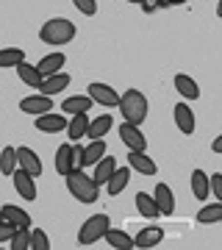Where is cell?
I'll use <instances>...</instances> for the list:
<instances>
[{
    "instance_id": "6da1fadb",
    "label": "cell",
    "mask_w": 222,
    "mask_h": 250,
    "mask_svg": "<svg viewBox=\"0 0 222 250\" xmlns=\"http://www.w3.org/2000/svg\"><path fill=\"white\" fill-rule=\"evenodd\" d=\"M64 181H67V189H70V195L78 200V203H95L98 200V192L100 187L95 184V181L89 178L83 170H70L67 175H64Z\"/></svg>"
},
{
    "instance_id": "7a4b0ae2",
    "label": "cell",
    "mask_w": 222,
    "mask_h": 250,
    "mask_svg": "<svg viewBox=\"0 0 222 250\" xmlns=\"http://www.w3.org/2000/svg\"><path fill=\"white\" fill-rule=\"evenodd\" d=\"M39 39H42L44 45H67L75 39V22L67 17H53L47 20L39 31Z\"/></svg>"
},
{
    "instance_id": "3957f363",
    "label": "cell",
    "mask_w": 222,
    "mask_h": 250,
    "mask_svg": "<svg viewBox=\"0 0 222 250\" xmlns=\"http://www.w3.org/2000/svg\"><path fill=\"white\" fill-rule=\"evenodd\" d=\"M120 111H122L125 117V123H133V125H139L147 117V98H144L139 89H128L125 95H120Z\"/></svg>"
},
{
    "instance_id": "277c9868",
    "label": "cell",
    "mask_w": 222,
    "mask_h": 250,
    "mask_svg": "<svg viewBox=\"0 0 222 250\" xmlns=\"http://www.w3.org/2000/svg\"><path fill=\"white\" fill-rule=\"evenodd\" d=\"M108 217L106 214H95V217H89L86 223L81 225V231H78V245H95V242L103 239V233L108 231Z\"/></svg>"
},
{
    "instance_id": "5b68a950",
    "label": "cell",
    "mask_w": 222,
    "mask_h": 250,
    "mask_svg": "<svg viewBox=\"0 0 222 250\" xmlns=\"http://www.w3.org/2000/svg\"><path fill=\"white\" fill-rule=\"evenodd\" d=\"M89 98H92V103H100V106L106 108H114L117 103H120V95H117V89H111L108 83H100V81H95V83H89Z\"/></svg>"
},
{
    "instance_id": "8992f818",
    "label": "cell",
    "mask_w": 222,
    "mask_h": 250,
    "mask_svg": "<svg viewBox=\"0 0 222 250\" xmlns=\"http://www.w3.org/2000/svg\"><path fill=\"white\" fill-rule=\"evenodd\" d=\"M120 139L125 142L128 150H147V139H144V134L139 131V125H133V123L120 125Z\"/></svg>"
},
{
    "instance_id": "52a82bcc",
    "label": "cell",
    "mask_w": 222,
    "mask_h": 250,
    "mask_svg": "<svg viewBox=\"0 0 222 250\" xmlns=\"http://www.w3.org/2000/svg\"><path fill=\"white\" fill-rule=\"evenodd\" d=\"M64 128H67V117L61 114L44 111V114L36 117V131H42V134H61Z\"/></svg>"
},
{
    "instance_id": "ba28073f",
    "label": "cell",
    "mask_w": 222,
    "mask_h": 250,
    "mask_svg": "<svg viewBox=\"0 0 222 250\" xmlns=\"http://www.w3.org/2000/svg\"><path fill=\"white\" fill-rule=\"evenodd\" d=\"M14 189L22 200H36V184H34V175L25 170H14Z\"/></svg>"
},
{
    "instance_id": "9c48e42d",
    "label": "cell",
    "mask_w": 222,
    "mask_h": 250,
    "mask_svg": "<svg viewBox=\"0 0 222 250\" xmlns=\"http://www.w3.org/2000/svg\"><path fill=\"white\" fill-rule=\"evenodd\" d=\"M128 167L136 172H142V175H156V161L147 156L144 150H128Z\"/></svg>"
},
{
    "instance_id": "30bf717a",
    "label": "cell",
    "mask_w": 222,
    "mask_h": 250,
    "mask_svg": "<svg viewBox=\"0 0 222 250\" xmlns=\"http://www.w3.org/2000/svg\"><path fill=\"white\" fill-rule=\"evenodd\" d=\"M20 108L25 111V114H34V117H39V114H44V111H53V100L47 98V95H31V98H22V103H20Z\"/></svg>"
},
{
    "instance_id": "8fae6325",
    "label": "cell",
    "mask_w": 222,
    "mask_h": 250,
    "mask_svg": "<svg viewBox=\"0 0 222 250\" xmlns=\"http://www.w3.org/2000/svg\"><path fill=\"white\" fill-rule=\"evenodd\" d=\"M161 239H164V231H161L159 225H147V228H142V231L133 236V248H142V250L156 248Z\"/></svg>"
},
{
    "instance_id": "7c38bea8",
    "label": "cell",
    "mask_w": 222,
    "mask_h": 250,
    "mask_svg": "<svg viewBox=\"0 0 222 250\" xmlns=\"http://www.w3.org/2000/svg\"><path fill=\"white\" fill-rule=\"evenodd\" d=\"M17 164H20V170H25L31 172V175H42V161H39V156H36L31 147H17Z\"/></svg>"
},
{
    "instance_id": "4fadbf2b",
    "label": "cell",
    "mask_w": 222,
    "mask_h": 250,
    "mask_svg": "<svg viewBox=\"0 0 222 250\" xmlns=\"http://www.w3.org/2000/svg\"><path fill=\"white\" fill-rule=\"evenodd\" d=\"M172 111H175V125H178V131H181V134H186V136H189V134H195V111H192L186 103H178Z\"/></svg>"
},
{
    "instance_id": "5bb4252c",
    "label": "cell",
    "mask_w": 222,
    "mask_h": 250,
    "mask_svg": "<svg viewBox=\"0 0 222 250\" xmlns=\"http://www.w3.org/2000/svg\"><path fill=\"white\" fill-rule=\"evenodd\" d=\"M153 200H156V206H159V211L164 217H169L172 211H175V197H172V189H169L167 184H156V195H153Z\"/></svg>"
},
{
    "instance_id": "9a60e30c",
    "label": "cell",
    "mask_w": 222,
    "mask_h": 250,
    "mask_svg": "<svg viewBox=\"0 0 222 250\" xmlns=\"http://www.w3.org/2000/svg\"><path fill=\"white\" fill-rule=\"evenodd\" d=\"M70 75H67V72H56V75H47V78L42 81V86H39V89H42V95H47V98H53V95H59V92L61 89H67V86H70Z\"/></svg>"
},
{
    "instance_id": "2e32d148",
    "label": "cell",
    "mask_w": 222,
    "mask_h": 250,
    "mask_svg": "<svg viewBox=\"0 0 222 250\" xmlns=\"http://www.w3.org/2000/svg\"><path fill=\"white\" fill-rule=\"evenodd\" d=\"M70 170H75V150H72V145H61L56 150V172L64 178Z\"/></svg>"
},
{
    "instance_id": "e0dca14e",
    "label": "cell",
    "mask_w": 222,
    "mask_h": 250,
    "mask_svg": "<svg viewBox=\"0 0 222 250\" xmlns=\"http://www.w3.org/2000/svg\"><path fill=\"white\" fill-rule=\"evenodd\" d=\"M136 208H139V214H142L144 220H159L161 217L153 195H147V192H136Z\"/></svg>"
},
{
    "instance_id": "ac0fdd59",
    "label": "cell",
    "mask_w": 222,
    "mask_h": 250,
    "mask_svg": "<svg viewBox=\"0 0 222 250\" xmlns=\"http://www.w3.org/2000/svg\"><path fill=\"white\" fill-rule=\"evenodd\" d=\"M17 75H20V81L22 83H28L31 89H39L42 86V72L36 70V64H25V62H20L17 64Z\"/></svg>"
},
{
    "instance_id": "d6986e66",
    "label": "cell",
    "mask_w": 222,
    "mask_h": 250,
    "mask_svg": "<svg viewBox=\"0 0 222 250\" xmlns=\"http://www.w3.org/2000/svg\"><path fill=\"white\" fill-rule=\"evenodd\" d=\"M117 170V159L114 156H103V159L95 164V175H92V181L98 184V187H103L108 178H111V172Z\"/></svg>"
},
{
    "instance_id": "ffe728a7",
    "label": "cell",
    "mask_w": 222,
    "mask_h": 250,
    "mask_svg": "<svg viewBox=\"0 0 222 250\" xmlns=\"http://www.w3.org/2000/svg\"><path fill=\"white\" fill-rule=\"evenodd\" d=\"M64 64H67L64 53H50V56H44L42 62L36 64V70L42 72V78H47V75H56V72H61Z\"/></svg>"
},
{
    "instance_id": "44dd1931",
    "label": "cell",
    "mask_w": 222,
    "mask_h": 250,
    "mask_svg": "<svg viewBox=\"0 0 222 250\" xmlns=\"http://www.w3.org/2000/svg\"><path fill=\"white\" fill-rule=\"evenodd\" d=\"M111 125H114L111 114H100V117H95V120H89L86 136H92V139H103V136L111 131Z\"/></svg>"
},
{
    "instance_id": "7402d4cb",
    "label": "cell",
    "mask_w": 222,
    "mask_h": 250,
    "mask_svg": "<svg viewBox=\"0 0 222 250\" xmlns=\"http://www.w3.org/2000/svg\"><path fill=\"white\" fill-rule=\"evenodd\" d=\"M128 178H131V167H117L114 172H111V178L106 181V187H108V195L114 197L120 195L125 187H128Z\"/></svg>"
},
{
    "instance_id": "603a6c76",
    "label": "cell",
    "mask_w": 222,
    "mask_h": 250,
    "mask_svg": "<svg viewBox=\"0 0 222 250\" xmlns=\"http://www.w3.org/2000/svg\"><path fill=\"white\" fill-rule=\"evenodd\" d=\"M86 128H89V114L86 111H78V114H72V120L67 123V134H70V139H83L86 136Z\"/></svg>"
},
{
    "instance_id": "cb8c5ba5",
    "label": "cell",
    "mask_w": 222,
    "mask_h": 250,
    "mask_svg": "<svg viewBox=\"0 0 222 250\" xmlns=\"http://www.w3.org/2000/svg\"><path fill=\"white\" fill-rule=\"evenodd\" d=\"M0 214H3V220H9V223H14L17 228H28V225H31V217H28V211H22L20 206L6 203L3 208H0Z\"/></svg>"
},
{
    "instance_id": "d4e9b609",
    "label": "cell",
    "mask_w": 222,
    "mask_h": 250,
    "mask_svg": "<svg viewBox=\"0 0 222 250\" xmlns=\"http://www.w3.org/2000/svg\"><path fill=\"white\" fill-rule=\"evenodd\" d=\"M103 239H106L111 248H117V250H131V248H133V239H131V236H128L125 231H117V228H111V225H108V231L103 233Z\"/></svg>"
},
{
    "instance_id": "484cf974",
    "label": "cell",
    "mask_w": 222,
    "mask_h": 250,
    "mask_svg": "<svg viewBox=\"0 0 222 250\" xmlns=\"http://www.w3.org/2000/svg\"><path fill=\"white\" fill-rule=\"evenodd\" d=\"M175 89H178V95H183L186 100H197V98H200V86H197L189 75H175Z\"/></svg>"
},
{
    "instance_id": "4316f807",
    "label": "cell",
    "mask_w": 222,
    "mask_h": 250,
    "mask_svg": "<svg viewBox=\"0 0 222 250\" xmlns=\"http://www.w3.org/2000/svg\"><path fill=\"white\" fill-rule=\"evenodd\" d=\"M222 220V203L220 200H214V203L203 206L200 211H197V223L200 225H211V223H220Z\"/></svg>"
},
{
    "instance_id": "83f0119b",
    "label": "cell",
    "mask_w": 222,
    "mask_h": 250,
    "mask_svg": "<svg viewBox=\"0 0 222 250\" xmlns=\"http://www.w3.org/2000/svg\"><path fill=\"white\" fill-rule=\"evenodd\" d=\"M103 156H106V142H103V139H92V145H89V147H83V167L98 164Z\"/></svg>"
},
{
    "instance_id": "f1b7e54d",
    "label": "cell",
    "mask_w": 222,
    "mask_h": 250,
    "mask_svg": "<svg viewBox=\"0 0 222 250\" xmlns=\"http://www.w3.org/2000/svg\"><path fill=\"white\" fill-rule=\"evenodd\" d=\"M64 111H70V114H78V111H89L92 108V98L89 95H72L61 103Z\"/></svg>"
},
{
    "instance_id": "f546056e",
    "label": "cell",
    "mask_w": 222,
    "mask_h": 250,
    "mask_svg": "<svg viewBox=\"0 0 222 250\" xmlns=\"http://www.w3.org/2000/svg\"><path fill=\"white\" fill-rule=\"evenodd\" d=\"M192 195L197 200H205L208 197V175L203 170H195L192 172Z\"/></svg>"
},
{
    "instance_id": "4dcf8cb0",
    "label": "cell",
    "mask_w": 222,
    "mask_h": 250,
    "mask_svg": "<svg viewBox=\"0 0 222 250\" xmlns=\"http://www.w3.org/2000/svg\"><path fill=\"white\" fill-rule=\"evenodd\" d=\"M20 62H25V53L20 47H3L0 50V70L3 67H17Z\"/></svg>"
},
{
    "instance_id": "1f68e13d",
    "label": "cell",
    "mask_w": 222,
    "mask_h": 250,
    "mask_svg": "<svg viewBox=\"0 0 222 250\" xmlns=\"http://www.w3.org/2000/svg\"><path fill=\"white\" fill-rule=\"evenodd\" d=\"M14 170H17V147H3V153H0V172L11 175Z\"/></svg>"
},
{
    "instance_id": "d6a6232c",
    "label": "cell",
    "mask_w": 222,
    "mask_h": 250,
    "mask_svg": "<svg viewBox=\"0 0 222 250\" xmlns=\"http://www.w3.org/2000/svg\"><path fill=\"white\" fill-rule=\"evenodd\" d=\"M11 250H28L31 248V231L28 228H14V233H11Z\"/></svg>"
},
{
    "instance_id": "836d02e7",
    "label": "cell",
    "mask_w": 222,
    "mask_h": 250,
    "mask_svg": "<svg viewBox=\"0 0 222 250\" xmlns=\"http://www.w3.org/2000/svg\"><path fill=\"white\" fill-rule=\"evenodd\" d=\"M28 250H50V239H47V233L44 231H31V248Z\"/></svg>"
},
{
    "instance_id": "e575fe53",
    "label": "cell",
    "mask_w": 222,
    "mask_h": 250,
    "mask_svg": "<svg viewBox=\"0 0 222 250\" xmlns=\"http://www.w3.org/2000/svg\"><path fill=\"white\" fill-rule=\"evenodd\" d=\"M208 192H211L217 200H222V172H214V175H208Z\"/></svg>"
},
{
    "instance_id": "d590c367",
    "label": "cell",
    "mask_w": 222,
    "mask_h": 250,
    "mask_svg": "<svg viewBox=\"0 0 222 250\" xmlns=\"http://www.w3.org/2000/svg\"><path fill=\"white\" fill-rule=\"evenodd\" d=\"M75 3V9L81 11V14H86V17H92L95 11H98V0H72Z\"/></svg>"
},
{
    "instance_id": "8d00e7d4",
    "label": "cell",
    "mask_w": 222,
    "mask_h": 250,
    "mask_svg": "<svg viewBox=\"0 0 222 250\" xmlns=\"http://www.w3.org/2000/svg\"><path fill=\"white\" fill-rule=\"evenodd\" d=\"M14 228H17L14 223L3 220V223H0V242H9V239H11V233H14Z\"/></svg>"
},
{
    "instance_id": "74e56055",
    "label": "cell",
    "mask_w": 222,
    "mask_h": 250,
    "mask_svg": "<svg viewBox=\"0 0 222 250\" xmlns=\"http://www.w3.org/2000/svg\"><path fill=\"white\" fill-rule=\"evenodd\" d=\"M139 6H142V11H144V14H153L156 9H161V6H159V0H142Z\"/></svg>"
},
{
    "instance_id": "f35d334b",
    "label": "cell",
    "mask_w": 222,
    "mask_h": 250,
    "mask_svg": "<svg viewBox=\"0 0 222 250\" xmlns=\"http://www.w3.org/2000/svg\"><path fill=\"white\" fill-rule=\"evenodd\" d=\"M181 3H186V0H159L161 9H167V6H181Z\"/></svg>"
},
{
    "instance_id": "ab89813d",
    "label": "cell",
    "mask_w": 222,
    "mask_h": 250,
    "mask_svg": "<svg viewBox=\"0 0 222 250\" xmlns=\"http://www.w3.org/2000/svg\"><path fill=\"white\" fill-rule=\"evenodd\" d=\"M211 150H214V153H222V136H217V139H214Z\"/></svg>"
},
{
    "instance_id": "60d3db41",
    "label": "cell",
    "mask_w": 222,
    "mask_h": 250,
    "mask_svg": "<svg viewBox=\"0 0 222 250\" xmlns=\"http://www.w3.org/2000/svg\"><path fill=\"white\" fill-rule=\"evenodd\" d=\"M128 3H136V6H139V3H142V0H128Z\"/></svg>"
},
{
    "instance_id": "b9f144b4",
    "label": "cell",
    "mask_w": 222,
    "mask_h": 250,
    "mask_svg": "<svg viewBox=\"0 0 222 250\" xmlns=\"http://www.w3.org/2000/svg\"><path fill=\"white\" fill-rule=\"evenodd\" d=\"M0 223H3V214H0Z\"/></svg>"
}]
</instances>
